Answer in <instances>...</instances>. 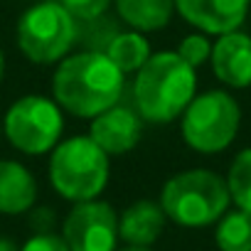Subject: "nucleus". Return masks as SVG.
I'll list each match as a JSON object with an SVG mask.
<instances>
[{"label": "nucleus", "instance_id": "nucleus-1", "mask_svg": "<svg viewBox=\"0 0 251 251\" xmlns=\"http://www.w3.org/2000/svg\"><path fill=\"white\" fill-rule=\"evenodd\" d=\"M123 89L126 74L101 50L67 54L52 74V99L64 113L86 121L116 106Z\"/></svg>", "mask_w": 251, "mask_h": 251}, {"label": "nucleus", "instance_id": "nucleus-2", "mask_svg": "<svg viewBox=\"0 0 251 251\" xmlns=\"http://www.w3.org/2000/svg\"><path fill=\"white\" fill-rule=\"evenodd\" d=\"M197 94V69L177 52H153L136 72L133 103L146 123L165 126L182 116Z\"/></svg>", "mask_w": 251, "mask_h": 251}, {"label": "nucleus", "instance_id": "nucleus-3", "mask_svg": "<svg viewBox=\"0 0 251 251\" xmlns=\"http://www.w3.org/2000/svg\"><path fill=\"white\" fill-rule=\"evenodd\" d=\"M165 217L182 229H204L229 209L231 197L226 180L207 168H190L168 177L160 190Z\"/></svg>", "mask_w": 251, "mask_h": 251}, {"label": "nucleus", "instance_id": "nucleus-4", "mask_svg": "<svg viewBox=\"0 0 251 251\" xmlns=\"http://www.w3.org/2000/svg\"><path fill=\"white\" fill-rule=\"evenodd\" d=\"M108 153L91 136H72L59 141L50 153V182L67 202L99 197L108 185Z\"/></svg>", "mask_w": 251, "mask_h": 251}, {"label": "nucleus", "instance_id": "nucleus-5", "mask_svg": "<svg viewBox=\"0 0 251 251\" xmlns=\"http://www.w3.org/2000/svg\"><path fill=\"white\" fill-rule=\"evenodd\" d=\"M241 106L226 89L195 94L180 116V133L190 151L202 155L224 153L239 136Z\"/></svg>", "mask_w": 251, "mask_h": 251}, {"label": "nucleus", "instance_id": "nucleus-6", "mask_svg": "<svg viewBox=\"0 0 251 251\" xmlns=\"http://www.w3.org/2000/svg\"><path fill=\"white\" fill-rule=\"evenodd\" d=\"M79 40V20L59 3V0H40L30 5L15 30L18 50L27 62L37 67H50L72 54Z\"/></svg>", "mask_w": 251, "mask_h": 251}, {"label": "nucleus", "instance_id": "nucleus-7", "mask_svg": "<svg viewBox=\"0 0 251 251\" xmlns=\"http://www.w3.org/2000/svg\"><path fill=\"white\" fill-rule=\"evenodd\" d=\"M64 111L52 96L27 94L10 103L3 116V136L25 155H45L62 141Z\"/></svg>", "mask_w": 251, "mask_h": 251}, {"label": "nucleus", "instance_id": "nucleus-8", "mask_svg": "<svg viewBox=\"0 0 251 251\" xmlns=\"http://www.w3.org/2000/svg\"><path fill=\"white\" fill-rule=\"evenodd\" d=\"M62 236L69 251H116L118 214L108 202L99 197L74 202L62 222Z\"/></svg>", "mask_w": 251, "mask_h": 251}, {"label": "nucleus", "instance_id": "nucleus-9", "mask_svg": "<svg viewBox=\"0 0 251 251\" xmlns=\"http://www.w3.org/2000/svg\"><path fill=\"white\" fill-rule=\"evenodd\" d=\"M143 118L136 108L116 103L99 116L91 118L89 136L108 153V155H126L131 153L143 138Z\"/></svg>", "mask_w": 251, "mask_h": 251}, {"label": "nucleus", "instance_id": "nucleus-10", "mask_svg": "<svg viewBox=\"0 0 251 251\" xmlns=\"http://www.w3.org/2000/svg\"><path fill=\"white\" fill-rule=\"evenodd\" d=\"M251 0H175V13L204 35H224L246 23Z\"/></svg>", "mask_w": 251, "mask_h": 251}, {"label": "nucleus", "instance_id": "nucleus-11", "mask_svg": "<svg viewBox=\"0 0 251 251\" xmlns=\"http://www.w3.org/2000/svg\"><path fill=\"white\" fill-rule=\"evenodd\" d=\"M209 67L226 89H249L251 86V35L241 32V27L217 35V42H212Z\"/></svg>", "mask_w": 251, "mask_h": 251}, {"label": "nucleus", "instance_id": "nucleus-12", "mask_svg": "<svg viewBox=\"0 0 251 251\" xmlns=\"http://www.w3.org/2000/svg\"><path fill=\"white\" fill-rule=\"evenodd\" d=\"M168 217L160 207V202L153 200H138L128 204L118 217V239L123 244L136 246H153L163 231H165Z\"/></svg>", "mask_w": 251, "mask_h": 251}, {"label": "nucleus", "instance_id": "nucleus-13", "mask_svg": "<svg viewBox=\"0 0 251 251\" xmlns=\"http://www.w3.org/2000/svg\"><path fill=\"white\" fill-rule=\"evenodd\" d=\"M37 204V180L18 160H0V214H25Z\"/></svg>", "mask_w": 251, "mask_h": 251}, {"label": "nucleus", "instance_id": "nucleus-14", "mask_svg": "<svg viewBox=\"0 0 251 251\" xmlns=\"http://www.w3.org/2000/svg\"><path fill=\"white\" fill-rule=\"evenodd\" d=\"M113 8L126 27L146 35L170 25L175 15V0H113Z\"/></svg>", "mask_w": 251, "mask_h": 251}, {"label": "nucleus", "instance_id": "nucleus-15", "mask_svg": "<svg viewBox=\"0 0 251 251\" xmlns=\"http://www.w3.org/2000/svg\"><path fill=\"white\" fill-rule=\"evenodd\" d=\"M103 52L111 57V62H113L123 74H136V72L148 62V57L153 54L148 37H146L143 32H138V30L113 32Z\"/></svg>", "mask_w": 251, "mask_h": 251}, {"label": "nucleus", "instance_id": "nucleus-16", "mask_svg": "<svg viewBox=\"0 0 251 251\" xmlns=\"http://www.w3.org/2000/svg\"><path fill=\"white\" fill-rule=\"evenodd\" d=\"M214 244L219 251H251V212L226 209L214 224Z\"/></svg>", "mask_w": 251, "mask_h": 251}, {"label": "nucleus", "instance_id": "nucleus-17", "mask_svg": "<svg viewBox=\"0 0 251 251\" xmlns=\"http://www.w3.org/2000/svg\"><path fill=\"white\" fill-rule=\"evenodd\" d=\"M224 180L229 187L231 204L244 212H251V148H244L231 158Z\"/></svg>", "mask_w": 251, "mask_h": 251}, {"label": "nucleus", "instance_id": "nucleus-18", "mask_svg": "<svg viewBox=\"0 0 251 251\" xmlns=\"http://www.w3.org/2000/svg\"><path fill=\"white\" fill-rule=\"evenodd\" d=\"M190 67H195V69H200L202 64H207L209 62V57H212V40H209V35H204V32H190V35H185L182 40H180V45H177V50H175Z\"/></svg>", "mask_w": 251, "mask_h": 251}, {"label": "nucleus", "instance_id": "nucleus-19", "mask_svg": "<svg viewBox=\"0 0 251 251\" xmlns=\"http://www.w3.org/2000/svg\"><path fill=\"white\" fill-rule=\"evenodd\" d=\"M59 3L79 20V23H94L106 15V10L113 5V0H59Z\"/></svg>", "mask_w": 251, "mask_h": 251}, {"label": "nucleus", "instance_id": "nucleus-20", "mask_svg": "<svg viewBox=\"0 0 251 251\" xmlns=\"http://www.w3.org/2000/svg\"><path fill=\"white\" fill-rule=\"evenodd\" d=\"M20 251H69V246H67L62 234L47 231V234H32L20 246Z\"/></svg>", "mask_w": 251, "mask_h": 251}, {"label": "nucleus", "instance_id": "nucleus-21", "mask_svg": "<svg viewBox=\"0 0 251 251\" xmlns=\"http://www.w3.org/2000/svg\"><path fill=\"white\" fill-rule=\"evenodd\" d=\"M57 224V217L50 207H32L30 209V226L35 234H47Z\"/></svg>", "mask_w": 251, "mask_h": 251}, {"label": "nucleus", "instance_id": "nucleus-22", "mask_svg": "<svg viewBox=\"0 0 251 251\" xmlns=\"http://www.w3.org/2000/svg\"><path fill=\"white\" fill-rule=\"evenodd\" d=\"M0 251H20V249L15 246V241H13V239L0 236Z\"/></svg>", "mask_w": 251, "mask_h": 251}, {"label": "nucleus", "instance_id": "nucleus-23", "mask_svg": "<svg viewBox=\"0 0 251 251\" xmlns=\"http://www.w3.org/2000/svg\"><path fill=\"white\" fill-rule=\"evenodd\" d=\"M116 251H153V246H136V244H126V246H121V249H116Z\"/></svg>", "mask_w": 251, "mask_h": 251}, {"label": "nucleus", "instance_id": "nucleus-24", "mask_svg": "<svg viewBox=\"0 0 251 251\" xmlns=\"http://www.w3.org/2000/svg\"><path fill=\"white\" fill-rule=\"evenodd\" d=\"M3 79H5V52L0 50V84H3Z\"/></svg>", "mask_w": 251, "mask_h": 251}, {"label": "nucleus", "instance_id": "nucleus-25", "mask_svg": "<svg viewBox=\"0 0 251 251\" xmlns=\"http://www.w3.org/2000/svg\"><path fill=\"white\" fill-rule=\"evenodd\" d=\"M0 131H3V128H0Z\"/></svg>", "mask_w": 251, "mask_h": 251}]
</instances>
